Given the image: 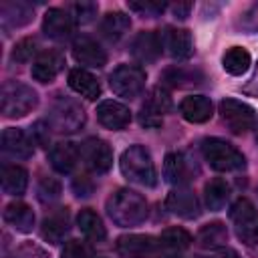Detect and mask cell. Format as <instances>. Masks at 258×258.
I'll list each match as a JSON object with an SVG mask.
<instances>
[{"label": "cell", "mask_w": 258, "mask_h": 258, "mask_svg": "<svg viewBox=\"0 0 258 258\" xmlns=\"http://www.w3.org/2000/svg\"><path fill=\"white\" fill-rule=\"evenodd\" d=\"M220 113L222 121L228 125L232 133H246L248 129L254 127L256 123V113L250 105L238 101V99H224L220 103Z\"/></svg>", "instance_id": "7"}, {"label": "cell", "mask_w": 258, "mask_h": 258, "mask_svg": "<svg viewBox=\"0 0 258 258\" xmlns=\"http://www.w3.org/2000/svg\"><path fill=\"white\" fill-rule=\"evenodd\" d=\"M244 91H246V93H252V95H256V97H258V69H256V73H254V77H252L250 85H248Z\"/></svg>", "instance_id": "44"}, {"label": "cell", "mask_w": 258, "mask_h": 258, "mask_svg": "<svg viewBox=\"0 0 258 258\" xmlns=\"http://www.w3.org/2000/svg\"><path fill=\"white\" fill-rule=\"evenodd\" d=\"M73 56L77 62L93 69H101L107 64V52L101 48V44L91 36H79L73 42Z\"/></svg>", "instance_id": "12"}, {"label": "cell", "mask_w": 258, "mask_h": 258, "mask_svg": "<svg viewBox=\"0 0 258 258\" xmlns=\"http://www.w3.org/2000/svg\"><path fill=\"white\" fill-rule=\"evenodd\" d=\"M189 244H191V234L187 230H183V228H177V226L165 228L161 232V236H159V246L169 250V252H181Z\"/></svg>", "instance_id": "32"}, {"label": "cell", "mask_w": 258, "mask_h": 258, "mask_svg": "<svg viewBox=\"0 0 258 258\" xmlns=\"http://www.w3.org/2000/svg\"><path fill=\"white\" fill-rule=\"evenodd\" d=\"M69 14L73 16L75 24H77V22L87 24V22H91L93 16L97 14V4H93V2H77V4H71Z\"/></svg>", "instance_id": "34"}, {"label": "cell", "mask_w": 258, "mask_h": 258, "mask_svg": "<svg viewBox=\"0 0 258 258\" xmlns=\"http://www.w3.org/2000/svg\"><path fill=\"white\" fill-rule=\"evenodd\" d=\"M77 224H79L81 234H83L85 238L93 240V242H101V240H105V236H107V230H105V226H103L101 216H99L97 212H93L91 208H85V210L79 212Z\"/></svg>", "instance_id": "25"}, {"label": "cell", "mask_w": 258, "mask_h": 258, "mask_svg": "<svg viewBox=\"0 0 258 258\" xmlns=\"http://www.w3.org/2000/svg\"><path fill=\"white\" fill-rule=\"evenodd\" d=\"M210 258H238V254H236L234 250H230V248H220V250H216Z\"/></svg>", "instance_id": "43"}, {"label": "cell", "mask_w": 258, "mask_h": 258, "mask_svg": "<svg viewBox=\"0 0 258 258\" xmlns=\"http://www.w3.org/2000/svg\"><path fill=\"white\" fill-rule=\"evenodd\" d=\"M165 206H167V210L171 214H175L179 218H185V220H194V218L200 216V202H198V198L189 189H183V187L171 189L167 194Z\"/></svg>", "instance_id": "16"}, {"label": "cell", "mask_w": 258, "mask_h": 258, "mask_svg": "<svg viewBox=\"0 0 258 258\" xmlns=\"http://www.w3.org/2000/svg\"><path fill=\"white\" fill-rule=\"evenodd\" d=\"M204 198H206V206L212 212H218L226 206V202L230 200V183L222 177H214L206 183L204 187Z\"/></svg>", "instance_id": "27"}, {"label": "cell", "mask_w": 258, "mask_h": 258, "mask_svg": "<svg viewBox=\"0 0 258 258\" xmlns=\"http://www.w3.org/2000/svg\"><path fill=\"white\" fill-rule=\"evenodd\" d=\"M250 62H252V56L246 48L242 46H232L226 50V54L222 56V67L226 73L230 75H244L248 69H250Z\"/></svg>", "instance_id": "29"}, {"label": "cell", "mask_w": 258, "mask_h": 258, "mask_svg": "<svg viewBox=\"0 0 258 258\" xmlns=\"http://www.w3.org/2000/svg\"><path fill=\"white\" fill-rule=\"evenodd\" d=\"M73 187H75L77 196H83V198L91 196V191H93V183H91L89 177H85V175H79V177L73 181Z\"/></svg>", "instance_id": "40"}, {"label": "cell", "mask_w": 258, "mask_h": 258, "mask_svg": "<svg viewBox=\"0 0 258 258\" xmlns=\"http://www.w3.org/2000/svg\"><path fill=\"white\" fill-rule=\"evenodd\" d=\"M161 34L153 30L139 32L131 42V54L139 62H155L161 54Z\"/></svg>", "instance_id": "14"}, {"label": "cell", "mask_w": 258, "mask_h": 258, "mask_svg": "<svg viewBox=\"0 0 258 258\" xmlns=\"http://www.w3.org/2000/svg\"><path fill=\"white\" fill-rule=\"evenodd\" d=\"M4 222L10 224L18 232H30L34 226V212L24 202H10L4 208Z\"/></svg>", "instance_id": "23"}, {"label": "cell", "mask_w": 258, "mask_h": 258, "mask_svg": "<svg viewBox=\"0 0 258 258\" xmlns=\"http://www.w3.org/2000/svg\"><path fill=\"white\" fill-rule=\"evenodd\" d=\"M2 149L8 155L16 157V159H28L34 153L32 141L28 139V135L22 129H14V127L4 129V133H2Z\"/></svg>", "instance_id": "19"}, {"label": "cell", "mask_w": 258, "mask_h": 258, "mask_svg": "<svg viewBox=\"0 0 258 258\" xmlns=\"http://www.w3.org/2000/svg\"><path fill=\"white\" fill-rule=\"evenodd\" d=\"M64 67V56L58 50H44L32 62V77L38 83H50Z\"/></svg>", "instance_id": "17"}, {"label": "cell", "mask_w": 258, "mask_h": 258, "mask_svg": "<svg viewBox=\"0 0 258 258\" xmlns=\"http://www.w3.org/2000/svg\"><path fill=\"white\" fill-rule=\"evenodd\" d=\"M159 242L147 234H125L117 240V252L123 258H153Z\"/></svg>", "instance_id": "10"}, {"label": "cell", "mask_w": 258, "mask_h": 258, "mask_svg": "<svg viewBox=\"0 0 258 258\" xmlns=\"http://www.w3.org/2000/svg\"><path fill=\"white\" fill-rule=\"evenodd\" d=\"M179 113L189 123H206L214 115V105L204 95H189L179 103Z\"/></svg>", "instance_id": "18"}, {"label": "cell", "mask_w": 258, "mask_h": 258, "mask_svg": "<svg viewBox=\"0 0 258 258\" xmlns=\"http://www.w3.org/2000/svg\"><path fill=\"white\" fill-rule=\"evenodd\" d=\"M97 119L103 127H107L111 131H121L129 125L131 113L123 103L113 101V99H105L97 105Z\"/></svg>", "instance_id": "13"}, {"label": "cell", "mask_w": 258, "mask_h": 258, "mask_svg": "<svg viewBox=\"0 0 258 258\" xmlns=\"http://www.w3.org/2000/svg\"><path fill=\"white\" fill-rule=\"evenodd\" d=\"M40 234L50 244L62 242V238L69 234V212H67V208L60 210V212H52L50 216H46L44 222H42V226H40Z\"/></svg>", "instance_id": "24"}, {"label": "cell", "mask_w": 258, "mask_h": 258, "mask_svg": "<svg viewBox=\"0 0 258 258\" xmlns=\"http://www.w3.org/2000/svg\"><path fill=\"white\" fill-rule=\"evenodd\" d=\"M191 8H194V4L191 2H177V4H173L171 6V12H173V16L175 18H187L189 16V12H191Z\"/></svg>", "instance_id": "42"}, {"label": "cell", "mask_w": 258, "mask_h": 258, "mask_svg": "<svg viewBox=\"0 0 258 258\" xmlns=\"http://www.w3.org/2000/svg\"><path fill=\"white\" fill-rule=\"evenodd\" d=\"M191 163L183 153H167L165 161H163V175L169 183L173 185H183L191 179Z\"/></svg>", "instance_id": "20"}, {"label": "cell", "mask_w": 258, "mask_h": 258, "mask_svg": "<svg viewBox=\"0 0 258 258\" xmlns=\"http://www.w3.org/2000/svg\"><path fill=\"white\" fill-rule=\"evenodd\" d=\"M32 133H34V141H36L38 145H48V125H46L44 121L34 123Z\"/></svg>", "instance_id": "41"}, {"label": "cell", "mask_w": 258, "mask_h": 258, "mask_svg": "<svg viewBox=\"0 0 258 258\" xmlns=\"http://www.w3.org/2000/svg\"><path fill=\"white\" fill-rule=\"evenodd\" d=\"M107 212L117 226H139L147 218V202L133 189H117L107 202Z\"/></svg>", "instance_id": "1"}, {"label": "cell", "mask_w": 258, "mask_h": 258, "mask_svg": "<svg viewBox=\"0 0 258 258\" xmlns=\"http://www.w3.org/2000/svg\"><path fill=\"white\" fill-rule=\"evenodd\" d=\"M109 85L115 95L123 99H135L145 89V71L135 64H119L109 75Z\"/></svg>", "instance_id": "6"}, {"label": "cell", "mask_w": 258, "mask_h": 258, "mask_svg": "<svg viewBox=\"0 0 258 258\" xmlns=\"http://www.w3.org/2000/svg\"><path fill=\"white\" fill-rule=\"evenodd\" d=\"M161 46L175 60H187L194 54V40H191L189 30L185 28L167 26L161 32Z\"/></svg>", "instance_id": "11"}, {"label": "cell", "mask_w": 258, "mask_h": 258, "mask_svg": "<svg viewBox=\"0 0 258 258\" xmlns=\"http://www.w3.org/2000/svg\"><path fill=\"white\" fill-rule=\"evenodd\" d=\"M69 87L89 101H95L101 95L99 81L85 69H71L69 71Z\"/></svg>", "instance_id": "22"}, {"label": "cell", "mask_w": 258, "mask_h": 258, "mask_svg": "<svg viewBox=\"0 0 258 258\" xmlns=\"http://www.w3.org/2000/svg\"><path fill=\"white\" fill-rule=\"evenodd\" d=\"M131 26V20L127 14L123 12H107L101 20V34L107 38V40H119Z\"/></svg>", "instance_id": "28"}, {"label": "cell", "mask_w": 258, "mask_h": 258, "mask_svg": "<svg viewBox=\"0 0 258 258\" xmlns=\"http://www.w3.org/2000/svg\"><path fill=\"white\" fill-rule=\"evenodd\" d=\"M50 123L56 131L60 133H73L79 131L85 125V111L79 103L71 101V99H58L52 107V115H50Z\"/></svg>", "instance_id": "8"}, {"label": "cell", "mask_w": 258, "mask_h": 258, "mask_svg": "<svg viewBox=\"0 0 258 258\" xmlns=\"http://www.w3.org/2000/svg\"><path fill=\"white\" fill-rule=\"evenodd\" d=\"M73 28H75V20L67 10H62V8L46 10L44 20H42V30H44V34L48 38L64 40V38H69L73 34Z\"/></svg>", "instance_id": "15"}, {"label": "cell", "mask_w": 258, "mask_h": 258, "mask_svg": "<svg viewBox=\"0 0 258 258\" xmlns=\"http://www.w3.org/2000/svg\"><path fill=\"white\" fill-rule=\"evenodd\" d=\"M60 258H93L91 248L81 240H69L60 252Z\"/></svg>", "instance_id": "35"}, {"label": "cell", "mask_w": 258, "mask_h": 258, "mask_svg": "<svg viewBox=\"0 0 258 258\" xmlns=\"http://www.w3.org/2000/svg\"><path fill=\"white\" fill-rule=\"evenodd\" d=\"M28 185V171L22 165H4L2 167V189L10 196H22Z\"/></svg>", "instance_id": "26"}, {"label": "cell", "mask_w": 258, "mask_h": 258, "mask_svg": "<svg viewBox=\"0 0 258 258\" xmlns=\"http://www.w3.org/2000/svg\"><path fill=\"white\" fill-rule=\"evenodd\" d=\"M38 103L36 91L22 83H8L2 87V113L4 117H24Z\"/></svg>", "instance_id": "4"}, {"label": "cell", "mask_w": 258, "mask_h": 258, "mask_svg": "<svg viewBox=\"0 0 258 258\" xmlns=\"http://www.w3.org/2000/svg\"><path fill=\"white\" fill-rule=\"evenodd\" d=\"M256 139H258V127H256Z\"/></svg>", "instance_id": "45"}, {"label": "cell", "mask_w": 258, "mask_h": 258, "mask_svg": "<svg viewBox=\"0 0 258 258\" xmlns=\"http://www.w3.org/2000/svg\"><path fill=\"white\" fill-rule=\"evenodd\" d=\"M127 6L131 10L141 12V14H147V16H157V14H161L167 8L165 2H151V0H147V2H127Z\"/></svg>", "instance_id": "37"}, {"label": "cell", "mask_w": 258, "mask_h": 258, "mask_svg": "<svg viewBox=\"0 0 258 258\" xmlns=\"http://www.w3.org/2000/svg\"><path fill=\"white\" fill-rule=\"evenodd\" d=\"M121 171L123 175L143 187H155L157 183V171L153 165V159L149 151L143 145H131L121 155Z\"/></svg>", "instance_id": "2"}, {"label": "cell", "mask_w": 258, "mask_h": 258, "mask_svg": "<svg viewBox=\"0 0 258 258\" xmlns=\"http://www.w3.org/2000/svg\"><path fill=\"white\" fill-rule=\"evenodd\" d=\"M198 242L202 248H222L228 242V230L222 222L206 224L198 232Z\"/></svg>", "instance_id": "31"}, {"label": "cell", "mask_w": 258, "mask_h": 258, "mask_svg": "<svg viewBox=\"0 0 258 258\" xmlns=\"http://www.w3.org/2000/svg\"><path fill=\"white\" fill-rule=\"evenodd\" d=\"M81 157V151L75 143L71 141H60L56 145H52L50 153H48V159H50V165L58 171V173H71L77 165Z\"/></svg>", "instance_id": "21"}, {"label": "cell", "mask_w": 258, "mask_h": 258, "mask_svg": "<svg viewBox=\"0 0 258 258\" xmlns=\"http://www.w3.org/2000/svg\"><path fill=\"white\" fill-rule=\"evenodd\" d=\"M171 107H173L171 95L165 89H161V87H153L149 91V95H147V99H145L141 109H145V111H149V113H153L157 117H163L165 113L171 111Z\"/></svg>", "instance_id": "33"}, {"label": "cell", "mask_w": 258, "mask_h": 258, "mask_svg": "<svg viewBox=\"0 0 258 258\" xmlns=\"http://www.w3.org/2000/svg\"><path fill=\"white\" fill-rule=\"evenodd\" d=\"M34 52H36V40L34 38H22L16 42V46L12 50V58L18 62H26L32 58Z\"/></svg>", "instance_id": "36"}, {"label": "cell", "mask_w": 258, "mask_h": 258, "mask_svg": "<svg viewBox=\"0 0 258 258\" xmlns=\"http://www.w3.org/2000/svg\"><path fill=\"white\" fill-rule=\"evenodd\" d=\"M230 220L236 228L238 238L252 246L258 244V210L248 198H240L230 208Z\"/></svg>", "instance_id": "5"}, {"label": "cell", "mask_w": 258, "mask_h": 258, "mask_svg": "<svg viewBox=\"0 0 258 258\" xmlns=\"http://www.w3.org/2000/svg\"><path fill=\"white\" fill-rule=\"evenodd\" d=\"M202 153L210 167L216 171H238L246 165L244 155L228 141L218 137H208L202 141Z\"/></svg>", "instance_id": "3"}, {"label": "cell", "mask_w": 258, "mask_h": 258, "mask_svg": "<svg viewBox=\"0 0 258 258\" xmlns=\"http://www.w3.org/2000/svg\"><path fill=\"white\" fill-rule=\"evenodd\" d=\"M79 151H81V159L85 161V165L95 173H107L113 165V151L109 143L99 137L85 139Z\"/></svg>", "instance_id": "9"}, {"label": "cell", "mask_w": 258, "mask_h": 258, "mask_svg": "<svg viewBox=\"0 0 258 258\" xmlns=\"http://www.w3.org/2000/svg\"><path fill=\"white\" fill-rule=\"evenodd\" d=\"M242 26H244V28H248V30H258V2H256V4H252V6L244 12Z\"/></svg>", "instance_id": "39"}, {"label": "cell", "mask_w": 258, "mask_h": 258, "mask_svg": "<svg viewBox=\"0 0 258 258\" xmlns=\"http://www.w3.org/2000/svg\"><path fill=\"white\" fill-rule=\"evenodd\" d=\"M38 194H40L42 200H54V198H58V194H60V183H58L54 177H44V179L40 181Z\"/></svg>", "instance_id": "38"}, {"label": "cell", "mask_w": 258, "mask_h": 258, "mask_svg": "<svg viewBox=\"0 0 258 258\" xmlns=\"http://www.w3.org/2000/svg\"><path fill=\"white\" fill-rule=\"evenodd\" d=\"M202 81V73L194 71V69H181V67H171L165 69L161 75V83L169 85V87H189V85H198Z\"/></svg>", "instance_id": "30"}]
</instances>
